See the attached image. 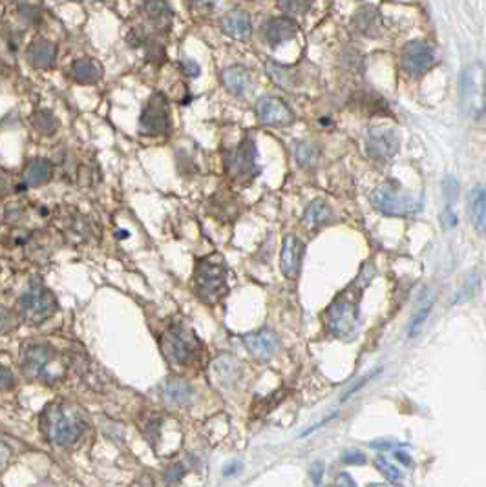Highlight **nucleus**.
Returning <instances> with one entry per match:
<instances>
[{
  "mask_svg": "<svg viewBox=\"0 0 486 487\" xmlns=\"http://www.w3.org/2000/svg\"><path fill=\"white\" fill-rule=\"evenodd\" d=\"M163 398L170 405H187L192 398V389L187 382H181L177 378H170L163 383Z\"/></svg>",
  "mask_w": 486,
  "mask_h": 487,
  "instance_id": "obj_20",
  "label": "nucleus"
},
{
  "mask_svg": "<svg viewBox=\"0 0 486 487\" xmlns=\"http://www.w3.org/2000/svg\"><path fill=\"white\" fill-rule=\"evenodd\" d=\"M194 286L205 303H218L227 292V268L213 259H201L194 270Z\"/></svg>",
  "mask_w": 486,
  "mask_h": 487,
  "instance_id": "obj_5",
  "label": "nucleus"
},
{
  "mask_svg": "<svg viewBox=\"0 0 486 487\" xmlns=\"http://www.w3.org/2000/svg\"><path fill=\"white\" fill-rule=\"evenodd\" d=\"M470 214L471 221L479 234H485L486 226V201H485V188L476 186L470 194Z\"/></svg>",
  "mask_w": 486,
  "mask_h": 487,
  "instance_id": "obj_24",
  "label": "nucleus"
},
{
  "mask_svg": "<svg viewBox=\"0 0 486 487\" xmlns=\"http://www.w3.org/2000/svg\"><path fill=\"white\" fill-rule=\"evenodd\" d=\"M397 445H404V443H391V442H373L371 447L373 449H393Z\"/></svg>",
  "mask_w": 486,
  "mask_h": 487,
  "instance_id": "obj_40",
  "label": "nucleus"
},
{
  "mask_svg": "<svg viewBox=\"0 0 486 487\" xmlns=\"http://www.w3.org/2000/svg\"><path fill=\"white\" fill-rule=\"evenodd\" d=\"M163 351L174 365H190L199 356V340L188 327L174 325L163 336Z\"/></svg>",
  "mask_w": 486,
  "mask_h": 487,
  "instance_id": "obj_4",
  "label": "nucleus"
},
{
  "mask_svg": "<svg viewBox=\"0 0 486 487\" xmlns=\"http://www.w3.org/2000/svg\"><path fill=\"white\" fill-rule=\"evenodd\" d=\"M371 201L377 210L386 214V216H413L420 210L419 201L413 197L400 194L397 190H391L390 186L377 188L371 196Z\"/></svg>",
  "mask_w": 486,
  "mask_h": 487,
  "instance_id": "obj_8",
  "label": "nucleus"
},
{
  "mask_svg": "<svg viewBox=\"0 0 486 487\" xmlns=\"http://www.w3.org/2000/svg\"><path fill=\"white\" fill-rule=\"evenodd\" d=\"M370 487H384V486H379V484H373V486H370Z\"/></svg>",
  "mask_w": 486,
  "mask_h": 487,
  "instance_id": "obj_44",
  "label": "nucleus"
},
{
  "mask_svg": "<svg viewBox=\"0 0 486 487\" xmlns=\"http://www.w3.org/2000/svg\"><path fill=\"white\" fill-rule=\"evenodd\" d=\"M375 276V266L368 263L362 268L360 276L351 283L345 291L334 297L324 314L325 329L331 336L339 340H353L360 325V302L366 286L370 285Z\"/></svg>",
  "mask_w": 486,
  "mask_h": 487,
  "instance_id": "obj_1",
  "label": "nucleus"
},
{
  "mask_svg": "<svg viewBox=\"0 0 486 487\" xmlns=\"http://www.w3.org/2000/svg\"><path fill=\"white\" fill-rule=\"evenodd\" d=\"M13 385V374L6 367H0V391H8Z\"/></svg>",
  "mask_w": 486,
  "mask_h": 487,
  "instance_id": "obj_35",
  "label": "nucleus"
},
{
  "mask_svg": "<svg viewBox=\"0 0 486 487\" xmlns=\"http://www.w3.org/2000/svg\"><path fill=\"white\" fill-rule=\"evenodd\" d=\"M431 305H433V300H426L424 303H420V305L417 306L415 314H413V318H411V322H410V336L417 334L420 325L426 322V318L430 316Z\"/></svg>",
  "mask_w": 486,
  "mask_h": 487,
  "instance_id": "obj_28",
  "label": "nucleus"
},
{
  "mask_svg": "<svg viewBox=\"0 0 486 487\" xmlns=\"http://www.w3.org/2000/svg\"><path fill=\"white\" fill-rule=\"evenodd\" d=\"M42 431L51 443L70 447L84 431L82 416L68 403H50L42 412Z\"/></svg>",
  "mask_w": 486,
  "mask_h": 487,
  "instance_id": "obj_2",
  "label": "nucleus"
},
{
  "mask_svg": "<svg viewBox=\"0 0 486 487\" xmlns=\"http://www.w3.org/2000/svg\"><path fill=\"white\" fill-rule=\"evenodd\" d=\"M183 475H185V469H183L181 463H174V466L168 467L167 472H165V482L177 484L183 478Z\"/></svg>",
  "mask_w": 486,
  "mask_h": 487,
  "instance_id": "obj_31",
  "label": "nucleus"
},
{
  "mask_svg": "<svg viewBox=\"0 0 486 487\" xmlns=\"http://www.w3.org/2000/svg\"><path fill=\"white\" fill-rule=\"evenodd\" d=\"M267 71L280 86H285V88L291 86V73H287V68H282V66L274 64V62H267Z\"/></svg>",
  "mask_w": 486,
  "mask_h": 487,
  "instance_id": "obj_30",
  "label": "nucleus"
},
{
  "mask_svg": "<svg viewBox=\"0 0 486 487\" xmlns=\"http://www.w3.org/2000/svg\"><path fill=\"white\" fill-rule=\"evenodd\" d=\"M71 73H73V79L81 84H93L102 75L99 64L91 59H77L71 64Z\"/></svg>",
  "mask_w": 486,
  "mask_h": 487,
  "instance_id": "obj_22",
  "label": "nucleus"
},
{
  "mask_svg": "<svg viewBox=\"0 0 486 487\" xmlns=\"http://www.w3.org/2000/svg\"><path fill=\"white\" fill-rule=\"evenodd\" d=\"M223 31L233 39H245L251 33V21L247 13L240 10L231 11L223 21Z\"/></svg>",
  "mask_w": 486,
  "mask_h": 487,
  "instance_id": "obj_21",
  "label": "nucleus"
},
{
  "mask_svg": "<svg viewBox=\"0 0 486 487\" xmlns=\"http://www.w3.org/2000/svg\"><path fill=\"white\" fill-rule=\"evenodd\" d=\"M181 70L187 73V75H190V77H198L199 75V64H196L194 61H183L181 62Z\"/></svg>",
  "mask_w": 486,
  "mask_h": 487,
  "instance_id": "obj_36",
  "label": "nucleus"
},
{
  "mask_svg": "<svg viewBox=\"0 0 486 487\" xmlns=\"http://www.w3.org/2000/svg\"><path fill=\"white\" fill-rule=\"evenodd\" d=\"M243 343H245L247 351L251 352L256 360H269V358H273L280 347V340L278 336H276V332L271 331L269 327L247 334V336L243 338Z\"/></svg>",
  "mask_w": 486,
  "mask_h": 487,
  "instance_id": "obj_12",
  "label": "nucleus"
},
{
  "mask_svg": "<svg viewBox=\"0 0 486 487\" xmlns=\"http://www.w3.org/2000/svg\"><path fill=\"white\" fill-rule=\"evenodd\" d=\"M395 457H397V460H399V462L406 463V466H410V463H411L410 457H408V454H406V452H400V451H397V452H395Z\"/></svg>",
  "mask_w": 486,
  "mask_h": 487,
  "instance_id": "obj_41",
  "label": "nucleus"
},
{
  "mask_svg": "<svg viewBox=\"0 0 486 487\" xmlns=\"http://www.w3.org/2000/svg\"><path fill=\"white\" fill-rule=\"evenodd\" d=\"M330 217H331L330 206L318 199V201H313L309 206H307V210H305L304 214V225L307 226V228H316V226L324 225Z\"/></svg>",
  "mask_w": 486,
  "mask_h": 487,
  "instance_id": "obj_25",
  "label": "nucleus"
},
{
  "mask_svg": "<svg viewBox=\"0 0 486 487\" xmlns=\"http://www.w3.org/2000/svg\"><path fill=\"white\" fill-rule=\"evenodd\" d=\"M342 460H344L345 463H366V454L360 451H354V449H350V451H345L344 454H342Z\"/></svg>",
  "mask_w": 486,
  "mask_h": 487,
  "instance_id": "obj_34",
  "label": "nucleus"
},
{
  "mask_svg": "<svg viewBox=\"0 0 486 487\" xmlns=\"http://www.w3.org/2000/svg\"><path fill=\"white\" fill-rule=\"evenodd\" d=\"M400 146V139L397 136L395 130L386 128V126H373L368 134V141H366V148L373 159L384 161L390 159L397 154Z\"/></svg>",
  "mask_w": 486,
  "mask_h": 487,
  "instance_id": "obj_11",
  "label": "nucleus"
},
{
  "mask_svg": "<svg viewBox=\"0 0 486 487\" xmlns=\"http://www.w3.org/2000/svg\"><path fill=\"white\" fill-rule=\"evenodd\" d=\"M139 130L145 136H163L170 130V108L163 93H152L139 117Z\"/></svg>",
  "mask_w": 486,
  "mask_h": 487,
  "instance_id": "obj_7",
  "label": "nucleus"
},
{
  "mask_svg": "<svg viewBox=\"0 0 486 487\" xmlns=\"http://www.w3.org/2000/svg\"><path fill=\"white\" fill-rule=\"evenodd\" d=\"M143 13L159 30H167L172 22V8L167 0H143Z\"/></svg>",
  "mask_w": 486,
  "mask_h": 487,
  "instance_id": "obj_18",
  "label": "nucleus"
},
{
  "mask_svg": "<svg viewBox=\"0 0 486 487\" xmlns=\"http://www.w3.org/2000/svg\"><path fill=\"white\" fill-rule=\"evenodd\" d=\"M222 81L233 95H245L251 88V73L243 66H228L222 73Z\"/></svg>",
  "mask_w": 486,
  "mask_h": 487,
  "instance_id": "obj_17",
  "label": "nucleus"
},
{
  "mask_svg": "<svg viewBox=\"0 0 486 487\" xmlns=\"http://www.w3.org/2000/svg\"><path fill=\"white\" fill-rule=\"evenodd\" d=\"M314 0H278L280 10L287 15H304L311 10Z\"/></svg>",
  "mask_w": 486,
  "mask_h": 487,
  "instance_id": "obj_27",
  "label": "nucleus"
},
{
  "mask_svg": "<svg viewBox=\"0 0 486 487\" xmlns=\"http://www.w3.org/2000/svg\"><path fill=\"white\" fill-rule=\"evenodd\" d=\"M311 159H313L311 146L305 145V143H300V145L296 146V161H298L300 165H309Z\"/></svg>",
  "mask_w": 486,
  "mask_h": 487,
  "instance_id": "obj_32",
  "label": "nucleus"
},
{
  "mask_svg": "<svg viewBox=\"0 0 486 487\" xmlns=\"http://www.w3.org/2000/svg\"><path fill=\"white\" fill-rule=\"evenodd\" d=\"M258 117L269 126H287L294 121L291 108L276 97H265L258 102Z\"/></svg>",
  "mask_w": 486,
  "mask_h": 487,
  "instance_id": "obj_13",
  "label": "nucleus"
},
{
  "mask_svg": "<svg viewBox=\"0 0 486 487\" xmlns=\"http://www.w3.org/2000/svg\"><path fill=\"white\" fill-rule=\"evenodd\" d=\"M256 143L254 139L247 137L242 145L238 146V150L228 151L225 156V168L234 179H243V177H256L258 170H256Z\"/></svg>",
  "mask_w": 486,
  "mask_h": 487,
  "instance_id": "obj_9",
  "label": "nucleus"
},
{
  "mask_svg": "<svg viewBox=\"0 0 486 487\" xmlns=\"http://www.w3.org/2000/svg\"><path fill=\"white\" fill-rule=\"evenodd\" d=\"M298 24L293 19H289V17H274V19H269L262 26V35H264V39L269 44L276 48V46L284 44L289 39H293L298 33Z\"/></svg>",
  "mask_w": 486,
  "mask_h": 487,
  "instance_id": "obj_14",
  "label": "nucleus"
},
{
  "mask_svg": "<svg viewBox=\"0 0 486 487\" xmlns=\"http://www.w3.org/2000/svg\"><path fill=\"white\" fill-rule=\"evenodd\" d=\"M4 190H6V181L2 179V177H0V196L4 194Z\"/></svg>",
  "mask_w": 486,
  "mask_h": 487,
  "instance_id": "obj_43",
  "label": "nucleus"
},
{
  "mask_svg": "<svg viewBox=\"0 0 486 487\" xmlns=\"http://www.w3.org/2000/svg\"><path fill=\"white\" fill-rule=\"evenodd\" d=\"M240 467H242L240 463H234V466L227 467V469H225V475H227V477H231V475H234V471H236V469H240Z\"/></svg>",
  "mask_w": 486,
  "mask_h": 487,
  "instance_id": "obj_42",
  "label": "nucleus"
},
{
  "mask_svg": "<svg viewBox=\"0 0 486 487\" xmlns=\"http://www.w3.org/2000/svg\"><path fill=\"white\" fill-rule=\"evenodd\" d=\"M304 256V243L296 236H287L282 245V254H280V266L284 276L296 277L300 272V263Z\"/></svg>",
  "mask_w": 486,
  "mask_h": 487,
  "instance_id": "obj_15",
  "label": "nucleus"
},
{
  "mask_svg": "<svg viewBox=\"0 0 486 487\" xmlns=\"http://www.w3.org/2000/svg\"><path fill=\"white\" fill-rule=\"evenodd\" d=\"M24 179L28 186H42L51 179V165L46 159H33L28 163L24 170Z\"/></svg>",
  "mask_w": 486,
  "mask_h": 487,
  "instance_id": "obj_23",
  "label": "nucleus"
},
{
  "mask_svg": "<svg viewBox=\"0 0 486 487\" xmlns=\"http://www.w3.org/2000/svg\"><path fill=\"white\" fill-rule=\"evenodd\" d=\"M57 311V302L53 294L42 285L35 283L19 297V312L28 323L39 325L53 316Z\"/></svg>",
  "mask_w": 486,
  "mask_h": 487,
  "instance_id": "obj_6",
  "label": "nucleus"
},
{
  "mask_svg": "<svg viewBox=\"0 0 486 487\" xmlns=\"http://www.w3.org/2000/svg\"><path fill=\"white\" fill-rule=\"evenodd\" d=\"M375 466H377V469H379V471L382 472L386 478H388V480H391V482H399L400 478H402V472H400L399 469L393 466V463L388 462L386 458H382V457L377 458Z\"/></svg>",
  "mask_w": 486,
  "mask_h": 487,
  "instance_id": "obj_29",
  "label": "nucleus"
},
{
  "mask_svg": "<svg viewBox=\"0 0 486 487\" xmlns=\"http://www.w3.org/2000/svg\"><path fill=\"white\" fill-rule=\"evenodd\" d=\"M435 62V53L428 42L424 41H411L404 46V50L400 53V64L404 68L406 73L413 77L424 75Z\"/></svg>",
  "mask_w": 486,
  "mask_h": 487,
  "instance_id": "obj_10",
  "label": "nucleus"
},
{
  "mask_svg": "<svg viewBox=\"0 0 486 487\" xmlns=\"http://www.w3.org/2000/svg\"><path fill=\"white\" fill-rule=\"evenodd\" d=\"M31 122L35 126V130L44 136H53L59 128V122L50 110H37L31 117Z\"/></svg>",
  "mask_w": 486,
  "mask_h": 487,
  "instance_id": "obj_26",
  "label": "nucleus"
},
{
  "mask_svg": "<svg viewBox=\"0 0 486 487\" xmlns=\"http://www.w3.org/2000/svg\"><path fill=\"white\" fill-rule=\"evenodd\" d=\"M22 371L26 376L44 383H55L64 376V365L51 347L31 345L22 354Z\"/></svg>",
  "mask_w": 486,
  "mask_h": 487,
  "instance_id": "obj_3",
  "label": "nucleus"
},
{
  "mask_svg": "<svg viewBox=\"0 0 486 487\" xmlns=\"http://www.w3.org/2000/svg\"><path fill=\"white\" fill-rule=\"evenodd\" d=\"M311 475H313L314 484L318 486V484H320V478H322V463H314L313 469H311Z\"/></svg>",
  "mask_w": 486,
  "mask_h": 487,
  "instance_id": "obj_39",
  "label": "nucleus"
},
{
  "mask_svg": "<svg viewBox=\"0 0 486 487\" xmlns=\"http://www.w3.org/2000/svg\"><path fill=\"white\" fill-rule=\"evenodd\" d=\"M19 11H21L22 19L26 22H30V24H35V22L41 21V11L37 10L35 6H22Z\"/></svg>",
  "mask_w": 486,
  "mask_h": 487,
  "instance_id": "obj_33",
  "label": "nucleus"
},
{
  "mask_svg": "<svg viewBox=\"0 0 486 487\" xmlns=\"http://www.w3.org/2000/svg\"><path fill=\"white\" fill-rule=\"evenodd\" d=\"M333 487H357V484L353 482V478H351L348 472H340L339 477H336V480H334Z\"/></svg>",
  "mask_w": 486,
  "mask_h": 487,
  "instance_id": "obj_37",
  "label": "nucleus"
},
{
  "mask_svg": "<svg viewBox=\"0 0 486 487\" xmlns=\"http://www.w3.org/2000/svg\"><path fill=\"white\" fill-rule=\"evenodd\" d=\"M353 28L357 33L364 37H379L382 21L379 11L373 6H362L353 17Z\"/></svg>",
  "mask_w": 486,
  "mask_h": 487,
  "instance_id": "obj_16",
  "label": "nucleus"
},
{
  "mask_svg": "<svg viewBox=\"0 0 486 487\" xmlns=\"http://www.w3.org/2000/svg\"><path fill=\"white\" fill-rule=\"evenodd\" d=\"M10 447H6L4 443H0V467L6 466L8 463V460H10Z\"/></svg>",
  "mask_w": 486,
  "mask_h": 487,
  "instance_id": "obj_38",
  "label": "nucleus"
},
{
  "mask_svg": "<svg viewBox=\"0 0 486 487\" xmlns=\"http://www.w3.org/2000/svg\"><path fill=\"white\" fill-rule=\"evenodd\" d=\"M26 57L31 66L46 70V68H51L55 62V46L50 41H35L28 48Z\"/></svg>",
  "mask_w": 486,
  "mask_h": 487,
  "instance_id": "obj_19",
  "label": "nucleus"
}]
</instances>
